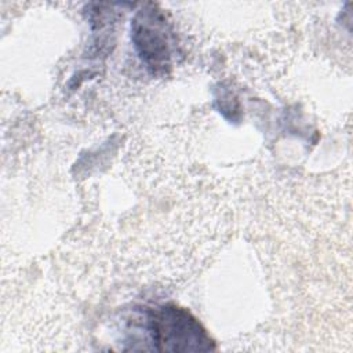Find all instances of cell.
Returning <instances> with one entry per match:
<instances>
[{"mask_svg":"<svg viewBox=\"0 0 353 353\" xmlns=\"http://www.w3.org/2000/svg\"><path fill=\"white\" fill-rule=\"evenodd\" d=\"M150 335L157 350L205 352L214 349V342L196 319L174 306L163 307L153 314Z\"/></svg>","mask_w":353,"mask_h":353,"instance_id":"cell-1","label":"cell"},{"mask_svg":"<svg viewBox=\"0 0 353 353\" xmlns=\"http://www.w3.org/2000/svg\"><path fill=\"white\" fill-rule=\"evenodd\" d=\"M134 41L145 62L153 69H161L165 66L170 51L167 37L159 26L148 23H139L135 21Z\"/></svg>","mask_w":353,"mask_h":353,"instance_id":"cell-2","label":"cell"}]
</instances>
